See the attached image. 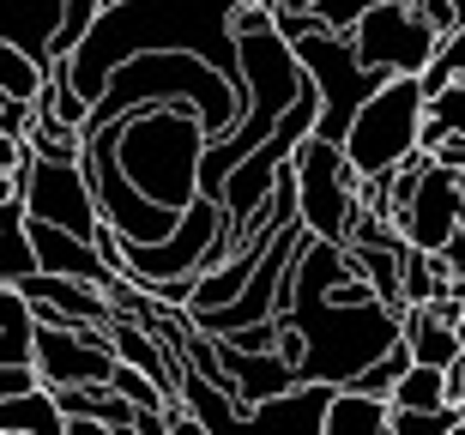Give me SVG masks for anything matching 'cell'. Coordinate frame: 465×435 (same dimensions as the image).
<instances>
[{"instance_id": "6da1fadb", "label": "cell", "mask_w": 465, "mask_h": 435, "mask_svg": "<svg viewBox=\"0 0 465 435\" xmlns=\"http://www.w3.org/2000/svg\"><path fill=\"white\" fill-rule=\"evenodd\" d=\"M242 13H248V0H109L91 43L61 67V79L97 109L109 79L139 54H200L206 67H218L242 91V43H236Z\"/></svg>"}, {"instance_id": "7a4b0ae2", "label": "cell", "mask_w": 465, "mask_h": 435, "mask_svg": "<svg viewBox=\"0 0 465 435\" xmlns=\"http://www.w3.org/2000/svg\"><path fill=\"white\" fill-rule=\"evenodd\" d=\"M104 133H115L121 175H127L152 206L188 212L193 200H200V170H206V152H212V127L200 122V109L157 104V109L127 115L121 127H104Z\"/></svg>"}, {"instance_id": "3957f363", "label": "cell", "mask_w": 465, "mask_h": 435, "mask_svg": "<svg viewBox=\"0 0 465 435\" xmlns=\"http://www.w3.org/2000/svg\"><path fill=\"white\" fill-rule=\"evenodd\" d=\"M309 339V363H302V387H357L381 357H393L405 345V314L387 309L381 296L369 302H321V309L284 314Z\"/></svg>"}, {"instance_id": "277c9868", "label": "cell", "mask_w": 465, "mask_h": 435, "mask_svg": "<svg viewBox=\"0 0 465 435\" xmlns=\"http://www.w3.org/2000/svg\"><path fill=\"white\" fill-rule=\"evenodd\" d=\"M423 127H430V91L423 79H387L381 97H369V109L357 115L345 140V157L357 182H387L423 152Z\"/></svg>"}, {"instance_id": "5b68a950", "label": "cell", "mask_w": 465, "mask_h": 435, "mask_svg": "<svg viewBox=\"0 0 465 435\" xmlns=\"http://www.w3.org/2000/svg\"><path fill=\"white\" fill-rule=\"evenodd\" d=\"M339 400V387H296L272 405H254L242 411L224 387H212L206 375L188 369V387H182V411L206 435H321L327 430V411Z\"/></svg>"}, {"instance_id": "8992f818", "label": "cell", "mask_w": 465, "mask_h": 435, "mask_svg": "<svg viewBox=\"0 0 465 435\" xmlns=\"http://www.w3.org/2000/svg\"><path fill=\"white\" fill-rule=\"evenodd\" d=\"M291 170H296V200H302V230L321 236V242L351 248L357 242V224H362V182L351 170L345 145L309 133L302 152L291 157Z\"/></svg>"}, {"instance_id": "52a82bcc", "label": "cell", "mask_w": 465, "mask_h": 435, "mask_svg": "<svg viewBox=\"0 0 465 435\" xmlns=\"http://www.w3.org/2000/svg\"><path fill=\"white\" fill-rule=\"evenodd\" d=\"M296 61H302V73L314 79V91H321V140L345 145L351 127H357V115L369 109V97H381L387 91V73H369L357 61V49H351V36H332L327 25L321 31H309L302 43H291Z\"/></svg>"}, {"instance_id": "ba28073f", "label": "cell", "mask_w": 465, "mask_h": 435, "mask_svg": "<svg viewBox=\"0 0 465 435\" xmlns=\"http://www.w3.org/2000/svg\"><path fill=\"white\" fill-rule=\"evenodd\" d=\"M441 43L448 36L435 31L411 0H381L375 13L357 25V36H351L357 61L369 73H387V79H423L435 67V54H441Z\"/></svg>"}, {"instance_id": "9c48e42d", "label": "cell", "mask_w": 465, "mask_h": 435, "mask_svg": "<svg viewBox=\"0 0 465 435\" xmlns=\"http://www.w3.org/2000/svg\"><path fill=\"white\" fill-rule=\"evenodd\" d=\"M0 188L18 193L36 224L73 230V236H85V242L104 236V206H97V188H91L85 157H36L25 182H0Z\"/></svg>"}, {"instance_id": "30bf717a", "label": "cell", "mask_w": 465, "mask_h": 435, "mask_svg": "<svg viewBox=\"0 0 465 435\" xmlns=\"http://www.w3.org/2000/svg\"><path fill=\"white\" fill-rule=\"evenodd\" d=\"M85 170H91V188H97V206H104V224L115 230L121 242L157 248V242H170L175 230H182V218H188V212L152 206V200H145V193L121 175V163H115V133H91V140H85Z\"/></svg>"}, {"instance_id": "8fae6325", "label": "cell", "mask_w": 465, "mask_h": 435, "mask_svg": "<svg viewBox=\"0 0 465 435\" xmlns=\"http://www.w3.org/2000/svg\"><path fill=\"white\" fill-rule=\"evenodd\" d=\"M224 236H230L224 206H218V200H193L170 242H157V248L121 242V272H127L139 291H157V284H175V279H200L212 266V248L224 242Z\"/></svg>"}, {"instance_id": "7c38bea8", "label": "cell", "mask_w": 465, "mask_h": 435, "mask_svg": "<svg viewBox=\"0 0 465 435\" xmlns=\"http://www.w3.org/2000/svg\"><path fill=\"white\" fill-rule=\"evenodd\" d=\"M115 345L109 332H73V327H43L36 339V375L49 393H79V387H115Z\"/></svg>"}, {"instance_id": "4fadbf2b", "label": "cell", "mask_w": 465, "mask_h": 435, "mask_svg": "<svg viewBox=\"0 0 465 435\" xmlns=\"http://www.w3.org/2000/svg\"><path fill=\"white\" fill-rule=\"evenodd\" d=\"M393 230L417 248V254H441V248L465 230V175L430 163L423 182H417V193H411V206L393 218Z\"/></svg>"}, {"instance_id": "5bb4252c", "label": "cell", "mask_w": 465, "mask_h": 435, "mask_svg": "<svg viewBox=\"0 0 465 435\" xmlns=\"http://www.w3.org/2000/svg\"><path fill=\"white\" fill-rule=\"evenodd\" d=\"M18 296L36 309V321H43V327L109 332V321H115V302H109V291H97V284H79V279H49V272H36V279L18 284Z\"/></svg>"}, {"instance_id": "9a60e30c", "label": "cell", "mask_w": 465, "mask_h": 435, "mask_svg": "<svg viewBox=\"0 0 465 435\" xmlns=\"http://www.w3.org/2000/svg\"><path fill=\"white\" fill-rule=\"evenodd\" d=\"M67 6L73 0H0V49L31 54L36 67H54V43L67 31Z\"/></svg>"}, {"instance_id": "2e32d148", "label": "cell", "mask_w": 465, "mask_h": 435, "mask_svg": "<svg viewBox=\"0 0 465 435\" xmlns=\"http://www.w3.org/2000/svg\"><path fill=\"white\" fill-rule=\"evenodd\" d=\"M31 242H36V261L49 279H79V284H97V291H115V266L104 261V248L73 236V230H54V224H36L31 218Z\"/></svg>"}, {"instance_id": "e0dca14e", "label": "cell", "mask_w": 465, "mask_h": 435, "mask_svg": "<svg viewBox=\"0 0 465 435\" xmlns=\"http://www.w3.org/2000/svg\"><path fill=\"white\" fill-rule=\"evenodd\" d=\"M0 224H6L0 291H18L25 279H36V272H43V261H36V242H31V212H25V200H18V193H6V200H0Z\"/></svg>"}, {"instance_id": "ac0fdd59", "label": "cell", "mask_w": 465, "mask_h": 435, "mask_svg": "<svg viewBox=\"0 0 465 435\" xmlns=\"http://www.w3.org/2000/svg\"><path fill=\"white\" fill-rule=\"evenodd\" d=\"M0 435H73V418L49 387H36L31 400H0Z\"/></svg>"}, {"instance_id": "d6986e66", "label": "cell", "mask_w": 465, "mask_h": 435, "mask_svg": "<svg viewBox=\"0 0 465 435\" xmlns=\"http://www.w3.org/2000/svg\"><path fill=\"white\" fill-rule=\"evenodd\" d=\"M405 345H411L417 363H430V369H453L465 357L460 327H448L435 309H411V314H405Z\"/></svg>"}, {"instance_id": "ffe728a7", "label": "cell", "mask_w": 465, "mask_h": 435, "mask_svg": "<svg viewBox=\"0 0 465 435\" xmlns=\"http://www.w3.org/2000/svg\"><path fill=\"white\" fill-rule=\"evenodd\" d=\"M43 321L18 291H0V363H36Z\"/></svg>"}, {"instance_id": "44dd1931", "label": "cell", "mask_w": 465, "mask_h": 435, "mask_svg": "<svg viewBox=\"0 0 465 435\" xmlns=\"http://www.w3.org/2000/svg\"><path fill=\"white\" fill-rule=\"evenodd\" d=\"M321 435H393V405L387 400H369V393H339L327 411V430Z\"/></svg>"}, {"instance_id": "7402d4cb", "label": "cell", "mask_w": 465, "mask_h": 435, "mask_svg": "<svg viewBox=\"0 0 465 435\" xmlns=\"http://www.w3.org/2000/svg\"><path fill=\"white\" fill-rule=\"evenodd\" d=\"M49 85H54L49 67H36L31 54H18V49H0V97H6V104L43 109L49 104Z\"/></svg>"}, {"instance_id": "603a6c76", "label": "cell", "mask_w": 465, "mask_h": 435, "mask_svg": "<svg viewBox=\"0 0 465 435\" xmlns=\"http://www.w3.org/2000/svg\"><path fill=\"white\" fill-rule=\"evenodd\" d=\"M448 405H453L448 369H430V363H411V375L393 393V411H448Z\"/></svg>"}, {"instance_id": "cb8c5ba5", "label": "cell", "mask_w": 465, "mask_h": 435, "mask_svg": "<svg viewBox=\"0 0 465 435\" xmlns=\"http://www.w3.org/2000/svg\"><path fill=\"white\" fill-rule=\"evenodd\" d=\"M465 133V85H448L441 97H430V127H423V152H435L441 140Z\"/></svg>"}, {"instance_id": "d4e9b609", "label": "cell", "mask_w": 465, "mask_h": 435, "mask_svg": "<svg viewBox=\"0 0 465 435\" xmlns=\"http://www.w3.org/2000/svg\"><path fill=\"white\" fill-rule=\"evenodd\" d=\"M465 411L448 405V411H393V435H460Z\"/></svg>"}, {"instance_id": "484cf974", "label": "cell", "mask_w": 465, "mask_h": 435, "mask_svg": "<svg viewBox=\"0 0 465 435\" xmlns=\"http://www.w3.org/2000/svg\"><path fill=\"white\" fill-rule=\"evenodd\" d=\"M375 6H381V0H321V13H314V18H321L332 36H357V25L375 13Z\"/></svg>"}, {"instance_id": "4316f807", "label": "cell", "mask_w": 465, "mask_h": 435, "mask_svg": "<svg viewBox=\"0 0 465 435\" xmlns=\"http://www.w3.org/2000/svg\"><path fill=\"white\" fill-rule=\"evenodd\" d=\"M36 387H43L36 363H0V400H31Z\"/></svg>"}, {"instance_id": "83f0119b", "label": "cell", "mask_w": 465, "mask_h": 435, "mask_svg": "<svg viewBox=\"0 0 465 435\" xmlns=\"http://www.w3.org/2000/svg\"><path fill=\"white\" fill-rule=\"evenodd\" d=\"M435 163H441V170H453V175H465V133H460V140H441V145H435Z\"/></svg>"}, {"instance_id": "f1b7e54d", "label": "cell", "mask_w": 465, "mask_h": 435, "mask_svg": "<svg viewBox=\"0 0 465 435\" xmlns=\"http://www.w3.org/2000/svg\"><path fill=\"white\" fill-rule=\"evenodd\" d=\"M73 435H121V430H109V423H91V418H73ZM139 435V430H134Z\"/></svg>"}, {"instance_id": "f546056e", "label": "cell", "mask_w": 465, "mask_h": 435, "mask_svg": "<svg viewBox=\"0 0 465 435\" xmlns=\"http://www.w3.org/2000/svg\"><path fill=\"white\" fill-rule=\"evenodd\" d=\"M278 13H321V0H278Z\"/></svg>"}, {"instance_id": "4dcf8cb0", "label": "cell", "mask_w": 465, "mask_h": 435, "mask_svg": "<svg viewBox=\"0 0 465 435\" xmlns=\"http://www.w3.org/2000/svg\"><path fill=\"white\" fill-rule=\"evenodd\" d=\"M170 423H175V435H206V430H200V423H193V418H188V411H175V418H170Z\"/></svg>"}, {"instance_id": "1f68e13d", "label": "cell", "mask_w": 465, "mask_h": 435, "mask_svg": "<svg viewBox=\"0 0 465 435\" xmlns=\"http://www.w3.org/2000/svg\"><path fill=\"white\" fill-rule=\"evenodd\" d=\"M460 435H465V430H460Z\"/></svg>"}]
</instances>
